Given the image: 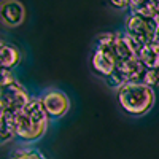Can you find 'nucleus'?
I'll return each mask as SVG.
<instances>
[{
    "label": "nucleus",
    "mask_w": 159,
    "mask_h": 159,
    "mask_svg": "<svg viewBox=\"0 0 159 159\" xmlns=\"http://www.w3.org/2000/svg\"><path fill=\"white\" fill-rule=\"evenodd\" d=\"M42 102V107L49 119H59L65 116L70 110V99L64 91L49 88L43 91V94L38 97Z\"/></svg>",
    "instance_id": "obj_6"
},
{
    "label": "nucleus",
    "mask_w": 159,
    "mask_h": 159,
    "mask_svg": "<svg viewBox=\"0 0 159 159\" xmlns=\"http://www.w3.org/2000/svg\"><path fill=\"white\" fill-rule=\"evenodd\" d=\"M137 57L140 62L147 67L148 70L151 69H159V43L150 42L147 45H143L142 49L139 51Z\"/></svg>",
    "instance_id": "obj_10"
},
{
    "label": "nucleus",
    "mask_w": 159,
    "mask_h": 159,
    "mask_svg": "<svg viewBox=\"0 0 159 159\" xmlns=\"http://www.w3.org/2000/svg\"><path fill=\"white\" fill-rule=\"evenodd\" d=\"M154 42L159 43V22H157V27H156V34H154Z\"/></svg>",
    "instance_id": "obj_16"
},
{
    "label": "nucleus",
    "mask_w": 159,
    "mask_h": 159,
    "mask_svg": "<svg viewBox=\"0 0 159 159\" xmlns=\"http://www.w3.org/2000/svg\"><path fill=\"white\" fill-rule=\"evenodd\" d=\"M91 65H92V70L103 80H107L116 69V62L113 61V57L100 49L94 51V54L91 57Z\"/></svg>",
    "instance_id": "obj_8"
},
{
    "label": "nucleus",
    "mask_w": 159,
    "mask_h": 159,
    "mask_svg": "<svg viewBox=\"0 0 159 159\" xmlns=\"http://www.w3.org/2000/svg\"><path fill=\"white\" fill-rule=\"evenodd\" d=\"M11 118H13L16 139L25 143L40 140L48 130L49 118L45 113L38 97H30L27 105L24 108H21L19 111L13 113Z\"/></svg>",
    "instance_id": "obj_1"
},
{
    "label": "nucleus",
    "mask_w": 159,
    "mask_h": 159,
    "mask_svg": "<svg viewBox=\"0 0 159 159\" xmlns=\"http://www.w3.org/2000/svg\"><path fill=\"white\" fill-rule=\"evenodd\" d=\"M116 94L121 108L132 116L147 115L156 102L154 89L143 83H126L116 91Z\"/></svg>",
    "instance_id": "obj_2"
},
{
    "label": "nucleus",
    "mask_w": 159,
    "mask_h": 159,
    "mask_svg": "<svg viewBox=\"0 0 159 159\" xmlns=\"http://www.w3.org/2000/svg\"><path fill=\"white\" fill-rule=\"evenodd\" d=\"M130 13L159 21V2H132Z\"/></svg>",
    "instance_id": "obj_11"
},
{
    "label": "nucleus",
    "mask_w": 159,
    "mask_h": 159,
    "mask_svg": "<svg viewBox=\"0 0 159 159\" xmlns=\"http://www.w3.org/2000/svg\"><path fill=\"white\" fill-rule=\"evenodd\" d=\"M30 97L32 96H29L27 89L15 78V75H11L0 84V105L8 115H13L24 108Z\"/></svg>",
    "instance_id": "obj_4"
},
{
    "label": "nucleus",
    "mask_w": 159,
    "mask_h": 159,
    "mask_svg": "<svg viewBox=\"0 0 159 159\" xmlns=\"http://www.w3.org/2000/svg\"><path fill=\"white\" fill-rule=\"evenodd\" d=\"M143 84H147L148 88L151 89H156L159 88V69H151V70H147L143 76Z\"/></svg>",
    "instance_id": "obj_14"
},
{
    "label": "nucleus",
    "mask_w": 159,
    "mask_h": 159,
    "mask_svg": "<svg viewBox=\"0 0 159 159\" xmlns=\"http://www.w3.org/2000/svg\"><path fill=\"white\" fill-rule=\"evenodd\" d=\"M25 18V10L22 3L16 0H5L0 2V19H2L10 27H18L24 22Z\"/></svg>",
    "instance_id": "obj_7"
},
{
    "label": "nucleus",
    "mask_w": 159,
    "mask_h": 159,
    "mask_svg": "<svg viewBox=\"0 0 159 159\" xmlns=\"http://www.w3.org/2000/svg\"><path fill=\"white\" fill-rule=\"evenodd\" d=\"M157 22H159L157 19L145 18L142 15H137V13H130L124 19V34L143 46L150 42H154Z\"/></svg>",
    "instance_id": "obj_5"
},
{
    "label": "nucleus",
    "mask_w": 159,
    "mask_h": 159,
    "mask_svg": "<svg viewBox=\"0 0 159 159\" xmlns=\"http://www.w3.org/2000/svg\"><path fill=\"white\" fill-rule=\"evenodd\" d=\"M21 59L22 54L19 48L3 40V43L0 45V67L7 72H13V69H16L21 64Z\"/></svg>",
    "instance_id": "obj_9"
},
{
    "label": "nucleus",
    "mask_w": 159,
    "mask_h": 159,
    "mask_svg": "<svg viewBox=\"0 0 159 159\" xmlns=\"http://www.w3.org/2000/svg\"><path fill=\"white\" fill-rule=\"evenodd\" d=\"M130 5H132V2H111V7H115V8H129L130 10Z\"/></svg>",
    "instance_id": "obj_15"
},
{
    "label": "nucleus",
    "mask_w": 159,
    "mask_h": 159,
    "mask_svg": "<svg viewBox=\"0 0 159 159\" xmlns=\"http://www.w3.org/2000/svg\"><path fill=\"white\" fill-rule=\"evenodd\" d=\"M13 139H16L15 126H13V118H11V115L7 113L3 116V119H0V145L8 143Z\"/></svg>",
    "instance_id": "obj_12"
},
{
    "label": "nucleus",
    "mask_w": 159,
    "mask_h": 159,
    "mask_svg": "<svg viewBox=\"0 0 159 159\" xmlns=\"http://www.w3.org/2000/svg\"><path fill=\"white\" fill-rule=\"evenodd\" d=\"M96 49L105 51L107 54H110L116 62V65L123 64L132 57H137L132 46L129 45L124 32H105L97 35Z\"/></svg>",
    "instance_id": "obj_3"
},
{
    "label": "nucleus",
    "mask_w": 159,
    "mask_h": 159,
    "mask_svg": "<svg viewBox=\"0 0 159 159\" xmlns=\"http://www.w3.org/2000/svg\"><path fill=\"white\" fill-rule=\"evenodd\" d=\"M7 113H5V110L2 108V105H0V119H3V116H5Z\"/></svg>",
    "instance_id": "obj_17"
},
{
    "label": "nucleus",
    "mask_w": 159,
    "mask_h": 159,
    "mask_svg": "<svg viewBox=\"0 0 159 159\" xmlns=\"http://www.w3.org/2000/svg\"><path fill=\"white\" fill-rule=\"evenodd\" d=\"M10 159H46L43 156V153L37 150V148H30V147H22L18 148L11 153Z\"/></svg>",
    "instance_id": "obj_13"
}]
</instances>
